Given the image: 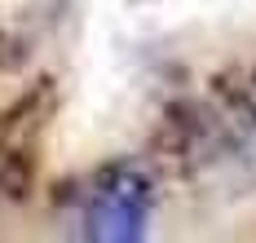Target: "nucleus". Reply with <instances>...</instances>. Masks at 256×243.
Masks as SVG:
<instances>
[{
  "mask_svg": "<svg viewBox=\"0 0 256 243\" xmlns=\"http://www.w3.org/2000/svg\"><path fill=\"white\" fill-rule=\"evenodd\" d=\"M150 221V182L137 168L106 172L84 208V239L98 243H132L146 234Z\"/></svg>",
  "mask_w": 256,
  "mask_h": 243,
  "instance_id": "nucleus-1",
  "label": "nucleus"
}]
</instances>
